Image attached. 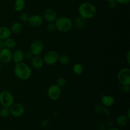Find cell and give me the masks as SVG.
Wrapping results in <instances>:
<instances>
[{
  "mask_svg": "<svg viewBox=\"0 0 130 130\" xmlns=\"http://www.w3.org/2000/svg\"><path fill=\"white\" fill-rule=\"evenodd\" d=\"M15 103L13 95L8 90H3L0 92V105L1 107L10 108Z\"/></svg>",
  "mask_w": 130,
  "mask_h": 130,
  "instance_id": "obj_4",
  "label": "cell"
},
{
  "mask_svg": "<svg viewBox=\"0 0 130 130\" xmlns=\"http://www.w3.org/2000/svg\"><path fill=\"white\" fill-rule=\"evenodd\" d=\"M66 83H67V80H66V78H64V77H59V78L57 79V83H56V84H57L58 86H60L61 88L64 87L66 85Z\"/></svg>",
  "mask_w": 130,
  "mask_h": 130,
  "instance_id": "obj_25",
  "label": "cell"
},
{
  "mask_svg": "<svg viewBox=\"0 0 130 130\" xmlns=\"http://www.w3.org/2000/svg\"><path fill=\"white\" fill-rule=\"evenodd\" d=\"M13 72L18 79L22 81L29 79L32 75V70L30 66L24 62L15 63Z\"/></svg>",
  "mask_w": 130,
  "mask_h": 130,
  "instance_id": "obj_2",
  "label": "cell"
},
{
  "mask_svg": "<svg viewBox=\"0 0 130 130\" xmlns=\"http://www.w3.org/2000/svg\"><path fill=\"white\" fill-rule=\"evenodd\" d=\"M107 1H108V2H110V1H115V0H106Z\"/></svg>",
  "mask_w": 130,
  "mask_h": 130,
  "instance_id": "obj_36",
  "label": "cell"
},
{
  "mask_svg": "<svg viewBox=\"0 0 130 130\" xmlns=\"http://www.w3.org/2000/svg\"><path fill=\"white\" fill-rule=\"evenodd\" d=\"M12 53L11 50L4 47L0 50V60L4 63H10L12 60Z\"/></svg>",
  "mask_w": 130,
  "mask_h": 130,
  "instance_id": "obj_10",
  "label": "cell"
},
{
  "mask_svg": "<svg viewBox=\"0 0 130 130\" xmlns=\"http://www.w3.org/2000/svg\"><path fill=\"white\" fill-rule=\"evenodd\" d=\"M24 52L22 50L17 49L15 50L12 53V60L15 63H20L24 61Z\"/></svg>",
  "mask_w": 130,
  "mask_h": 130,
  "instance_id": "obj_14",
  "label": "cell"
},
{
  "mask_svg": "<svg viewBox=\"0 0 130 130\" xmlns=\"http://www.w3.org/2000/svg\"><path fill=\"white\" fill-rule=\"evenodd\" d=\"M25 6V0H15L14 2V9L17 12L23 11Z\"/></svg>",
  "mask_w": 130,
  "mask_h": 130,
  "instance_id": "obj_18",
  "label": "cell"
},
{
  "mask_svg": "<svg viewBox=\"0 0 130 130\" xmlns=\"http://www.w3.org/2000/svg\"><path fill=\"white\" fill-rule=\"evenodd\" d=\"M101 102L103 105L107 107H110L114 105L115 103V99L111 95H102L101 98Z\"/></svg>",
  "mask_w": 130,
  "mask_h": 130,
  "instance_id": "obj_15",
  "label": "cell"
},
{
  "mask_svg": "<svg viewBox=\"0 0 130 130\" xmlns=\"http://www.w3.org/2000/svg\"><path fill=\"white\" fill-rule=\"evenodd\" d=\"M72 71L76 75H81L84 72V67L82 64L79 63H77L74 64L72 67Z\"/></svg>",
  "mask_w": 130,
  "mask_h": 130,
  "instance_id": "obj_21",
  "label": "cell"
},
{
  "mask_svg": "<svg viewBox=\"0 0 130 130\" xmlns=\"http://www.w3.org/2000/svg\"><path fill=\"white\" fill-rule=\"evenodd\" d=\"M129 119L126 115H119L116 118V123L120 126H124L128 123Z\"/></svg>",
  "mask_w": 130,
  "mask_h": 130,
  "instance_id": "obj_20",
  "label": "cell"
},
{
  "mask_svg": "<svg viewBox=\"0 0 130 130\" xmlns=\"http://www.w3.org/2000/svg\"><path fill=\"white\" fill-rule=\"evenodd\" d=\"M16 41L13 38H11V37L4 41V46H5V48H8V49H13L15 47V46H16Z\"/></svg>",
  "mask_w": 130,
  "mask_h": 130,
  "instance_id": "obj_19",
  "label": "cell"
},
{
  "mask_svg": "<svg viewBox=\"0 0 130 130\" xmlns=\"http://www.w3.org/2000/svg\"><path fill=\"white\" fill-rule=\"evenodd\" d=\"M47 95L53 101L58 100L62 95V88L57 84L51 85L47 90Z\"/></svg>",
  "mask_w": 130,
  "mask_h": 130,
  "instance_id": "obj_6",
  "label": "cell"
},
{
  "mask_svg": "<svg viewBox=\"0 0 130 130\" xmlns=\"http://www.w3.org/2000/svg\"><path fill=\"white\" fill-rule=\"evenodd\" d=\"M4 47H5V46H4V41L0 39V50L3 49Z\"/></svg>",
  "mask_w": 130,
  "mask_h": 130,
  "instance_id": "obj_33",
  "label": "cell"
},
{
  "mask_svg": "<svg viewBox=\"0 0 130 130\" xmlns=\"http://www.w3.org/2000/svg\"><path fill=\"white\" fill-rule=\"evenodd\" d=\"M34 57V55H33L32 53L30 52H27L26 53H24V57H25V58H26V59H29V60H31L32 58Z\"/></svg>",
  "mask_w": 130,
  "mask_h": 130,
  "instance_id": "obj_28",
  "label": "cell"
},
{
  "mask_svg": "<svg viewBox=\"0 0 130 130\" xmlns=\"http://www.w3.org/2000/svg\"><path fill=\"white\" fill-rule=\"evenodd\" d=\"M0 83H1V77H0Z\"/></svg>",
  "mask_w": 130,
  "mask_h": 130,
  "instance_id": "obj_37",
  "label": "cell"
},
{
  "mask_svg": "<svg viewBox=\"0 0 130 130\" xmlns=\"http://www.w3.org/2000/svg\"><path fill=\"white\" fill-rule=\"evenodd\" d=\"M27 23L32 27H39L41 26L43 23V19L41 16L37 14H34L29 16Z\"/></svg>",
  "mask_w": 130,
  "mask_h": 130,
  "instance_id": "obj_11",
  "label": "cell"
},
{
  "mask_svg": "<svg viewBox=\"0 0 130 130\" xmlns=\"http://www.w3.org/2000/svg\"><path fill=\"white\" fill-rule=\"evenodd\" d=\"M23 29V25L20 22H15L11 25L10 30L12 34H19Z\"/></svg>",
  "mask_w": 130,
  "mask_h": 130,
  "instance_id": "obj_17",
  "label": "cell"
},
{
  "mask_svg": "<svg viewBox=\"0 0 130 130\" xmlns=\"http://www.w3.org/2000/svg\"><path fill=\"white\" fill-rule=\"evenodd\" d=\"M10 114L15 118H20L25 112V107L20 103H14L10 108Z\"/></svg>",
  "mask_w": 130,
  "mask_h": 130,
  "instance_id": "obj_9",
  "label": "cell"
},
{
  "mask_svg": "<svg viewBox=\"0 0 130 130\" xmlns=\"http://www.w3.org/2000/svg\"><path fill=\"white\" fill-rule=\"evenodd\" d=\"M130 114V110L129 109V110H128V113H127V115H126L127 116V118H128V119H129V120L130 119V114Z\"/></svg>",
  "mask_w": 130,
  "mask_h": 130,
  "instance_id": "obj_34",
  "label": "cell"
},
{
  "mask_svg": "<svg viewBox=\"0 0 130 130\" xmlns=\"http://www.w3.org/2000/svg\"><path fill=\"white\" fill-rule=\"evenodd\" d=\"M122 91L125 93H129L130 91V86H123L122 87Z\"/></svg>",
  "mask_w": 130,
  "mask_h": 130,
  "instance_id": "obj_30",
  "label": "cell"
},
{
  "mask_svg": "<svg viewBox=\"0 0 130 130\" xmlns=\"http://www.w3.org/2000/svg\"><path fill=\"white\" fill-rule=\"evenodd\" d=\"M126 61L128 64L130 63V51H128L126 54Z\"/></svg>",
  "mask_w": 130,
  "mask_h": 130,
  "instance_id": "obj_32",
  "label": "cell"
},
{
  "mask_svg": "<svg viewBox=\"0 0 130 130\" xmlns=\"http://www.w3.org/2000/svg\"><path fill=\"white\" fill-rule=\"evenodd\" d=\"M88 1H90V0H88Z\"/></svg>",
  "mask_w": 130,
  "mask_h": 130,
  "instance_id": "obj_39",
  "label": "cell"
},
{
  "mask_svg": "<svg viewBox=\"0 0 130 130\" xmlns=\"http://www.w3.org/2000/svg\"><path fill=\"white\" fill-rule=\"evenodd\" d=\"M29 15H28L27 13H22L19 16V20H20V22H23V23H25V22H27V20L29 19Z\"/></svg>",
  "mask_w": 130,
  "mask_h": 130,
  "instance_id": "obj_26",
  "label": "cell"
},
{
  "mask_svg": "<svg viewBox=\"0 0 130 130\" xmlns=\"http://www.w3.org/2000/svg\"><path fill=\"white\" fill-rule=\"evenodd\" d=\"M44 19L46 21L49 22H55L57 19V13L55 10L51 8H46L43 13Z\"/></svg>",
  "mask_w": 130,
  "mask_h": 130,
  "instance_id": "obj_12",
  "label": "cell"
},
{
  "mask_svg": "<svg viewBox=\"0 0 130 130\" xmlns=\"http://www.w3.org/2000/svg\"><path fill=\"white\" fill-rule=\"evenodd\" d=\"M85 24H86V20L81 17H78L77 18H76V20H75V25L78 28L83 27L85 25Z\"/></svg>",
  "mask_w": 130,
  "mask_h": 130,
  "instance_id": "obj_23",
  "label": "cell"
},
{
  "mask_svg": "<svg viewBox=\"0 0 130 130\" xmlns=\"http://www.w3.org/2000/svg\"><path fill=\"white\" fill-rule=\"evenodd\" d=\"M115 1L116 3L121 5H127L130 2V0H115Z\"/></svg>",
  "mask_w": 130,
  "mask_h": 130,
  "instance_id": "obj_29",
  "label": "cell"
},
{
  "mask_svg": "<svg viewBox=\"0 0 130 130\" xmlns=\"http://www.w3.org/2000/svg\"><path fill=\"white\" fill-rule=\"evenodd\" d=\"M78 13L79 17L85 20L91 19L96 15L97 9L93 4L90 2H84L79 6Z\"/></svg>",
  "mask_w": 130,
  "mask_h": 130,
  "instance_id": "obj_1",
  "label": "cell"
},
{
  "mask_svg": "<svg viewBox=\"0 0 130 130\" xmlns=\"http://www.w3.org/2000/svg\"><path fill=\"white\" fill-rule=\"evenodd\" d=\"M58 61L63 66H67L70 63V58L67 54L62 53L59 55L58 57Z\"/></svg>",
  "mask_w": 130,
  "mask_h": 130,
  "instance_id": "obj_22",
  "label": "cell"
},
{
  "mask_svg": "<svg viewBox=\"0 0 130 130\" xmlns=\"http://www.w3.org/2000/svg\"><path fill=\"white\" fill-rule=\"evenodd\" d=\"M117 79L122 86L130 85V69L128 67L121 69L118 72Z\"/></svg>",
  "mask_w": 130,
  "mask_h": 130,
  "instance_id": "obj_5",
  "label": "cell"
},
{
  "mask_svg": "<svg viewBox=\"0 0 130 130\" xmlns=\"http://www.w3.org/2000/svg\"><path fill=\"white\" fill-rule=\"evenodd\" d=\"M59 54L55 50H49L44 53L43 56L44 63L49 66L54 65L58 61Z\"/></svg>",
  "mask_w": 130,
  "mask_h": 130,
  "instance_id": "obj_7",
  "label": "cell"
},
{
  "mask_svg": "<svg viewBox=\"0 0 130 130\" xmlns=\"http://www.w3.org/2000/svg\"><path fill=\"white\" fill-rule=\"evenodd\" d=\"M11 32L10 28L6 26L0 27V39L5 41L11 36Z\"/></svg>",
  "mask_w": 130,
  "mask_h": 130,
  "instance_id": "obj_16",
  "label": "cell"
},
{
  "mask_svg": "<svg viewBox=\"0 0 130 130\" xmlns=\"http://www.w3.org/2000/svg\"><path fill=\"white\" fill-rule=\"evenodd\" d=\"M1 60H0V63H1Z\"/></svg>",
  "mask_w": 130,
  "mask_h": 130,
  "instance_id": "obj_38",
  "label": "cell"
},
{
  "mask_svg": "<svg viewBox=\"0 0 130 130\" xmlns=\"http://www.w3.org/2000/svg\"><path fill=\"white\" fill-rule=\"evenodd\" d=\"M117 3L116 2V1H110L109 2V6L110 8L113 9L116 6Z\"/></svg>",
  "mask_w": 130,
  "mask_h": 130,
  "instance_id": "obj_31",
  "label": "cell"
},
{
  "mask_svg": "<svg viewBox=\"0 0 130 130\" xmlns=\"http://www.w3.org/2000/svg\"><path fill=\"white\" fill-rule=\"evenodd\" d=\"M56 29L61 32H69L73 27V22L72 20L68 17H57L55 21Z\"/></svg>",
  "mask_w": 130,
  "mask_h": 130,
  "instance_id": "obj_3",
  "label": "cell"
},
{
  "mask_svg": "<svg viewBox=\"0 0 130 130\" xmlns=\"http://www.w3.org/2000/svg\"><path fill=\"white\" fill-rule=\"evenodd\" d=\"M44 50V43L41 39H36L32 41L30 45V51L34 56H39Z\"/></svg>",
  "mask_w": 130,
  "mask_h": 130,
  "instance_id": "obj_8",
  "label": "cell"
},
{
  "mask_svg": "<svg viewBox=\"0 0 130 130\" xmlns=\"http://www.w3.org/2000/svg\"><path fill=\"white\" fill-rule=\"evenodd\" d=\"M46 29L48 32H54L57 30L56 29L55 24L54 22H49L46 25Z\"/></svg>",
  "mask_w": 130,
  "mask_h": 130,
  "instance_id": "obj_27",
  "label": "cell"
},
{
  "mask_svg": "<svg viewBox=\"0 0 130 130\" xmlns=\"http://www.w3.org/2000/svg\"><path fill=\"white\" fill-rule=\"evenodd\" d=\"M107 130H120V129H119V128H114V127H113V128H109V129H108Z\"/></svg>",
  "mask_w": 130,
  "mask_h": 130,
  "instance_id": "obj_35",
  "label": "cell"
},
{
  "mask_svg": "<svg viewBox=\"0 0 130 130\" xmlns=\"http://www.w3.org/2000/svg\"><path fill=\"white\" fill-rule=\"evenodd\" d=\"M30 63L31 66L33 68L36 69H40L44 66V60L43 58L39 56H34L30 60Z\"/></svg>",
  "mask_w": 130,
  "mask_h": 130,
  "instance_id": "obj_13",
  "label": "cell"
},
{
  "mask_svg": "<svg viewBox=\"0 0 130 130\" xmlns=\"http://www.w3.org/2000/svg\"><path fill=\"white\" fill-rule=\"evenodd\" d=\"M10 109L7 107H1L0 109V116L2 118H6L10 116Z\"/></svg>",
  "mask_w": 130,
  "mask_h": 130,
  "instance_id": "obj_24",
  "label": "cell"
}]
</instances>
